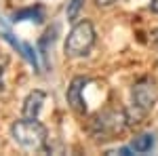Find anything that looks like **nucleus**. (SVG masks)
Returning a JSON list of instances; mask_svg holds the SVG:
<instances>
[{
  "label": "nucleus",
  "mask_w": 158,
  "mask_h": 156,
  "mask_svg": "<svg viewBox=\"0 0 158 156\" xmlns=\"http://www.w3.org/2000/svg\"><path fill=\"white\" fill-rule=\"evenodd\" d=\"M127 127H129V114L120 108L101 110L89 122V131L97 141H108L118 137Z\"/></svg>",
  "instance_id": "1"
},
{
  "label": "nucleus",
  "mask_w": 158,
  "mask_h": 156,
  "mask_svg": "<svg viewBox=\"0 0 158 156\" xmlns=\"http://www.w3.org/2000/svg\"><path fill=\"white\" fill-rule=\"evenodd\" d=\"M13 139L25 150H42L47 145V129L38 118H23L13 124Z\"/></svg>",
  "instance_id": "2"
},
{
  "label": "nucleus",
  "mask_w": 158,
  "mask_h": 156,
  "mask_svg": "<svg viewBox=\"0 0 158 156\" xmlns=\"http://www.w3.org/2000/svg\"><path fill=\"white\" fill-rule=\"evenodd\" d=\"M95 44V30L89 21H80L72 27L65 40V55L68 57H82Z\"/></svg>",
  "instance_id": "3"
},
{
  "label": "nucleus",
  "mask_w": 158,
  "mask_h": 156,
  "mask_svg": "<svg viewBox=\"0 0 158 156\" xmlns=\"http://www.w3.org/2000/svg\"><path fill=\"white\" fill-rule=\"evenodd\" d=\"M158 101V86L152 78H141L133 84V106L137 110V118L146 116Z\"/></svg>",
  "instance_id": "4"
},
{
  "label": "nucleus",
  "mask_w": 158,
  "mask_h": 156,
  "mask_svg": "<svg viewBox=\"0 0 158 156\" xmlns=\"http://www.w3.org/2000/svg\"><path fill=\"white\" fill-rule=\"evenodd\" d=\"M89 82L85 76H76L70 86H68V103H70V108L76 110L78 114H85V99H82V89H85V84Z\"/></svg>",
  "instance_id": "5"
},
{
  "label": "nucleus",
  "mask_w": 158,
  "mask_h": 156,
  "mask_svg": "<svg viewBox=\"0 0 158 156\" xmlns=\"http://www.w3.org/2000/svg\"><path fill=\"white\" fill-rule=\"evenodd\" d=\"M44 99H47V95H44L42 91H32L23 101V110H21V112H23V118H38Z\"/></svg>",
  "instance_id": "6"
},
{
  "label": "nucleus",
  "mask_w": 158,
  "mask_h": 156,
  "mask_svg": "<svg viewBox=\"0 0 158 156\" xmlns=\"http://www.w3.org/2000/svg\"><path fill=\"white\" fill-rule=\"evenodd\" d=\"M152 145H154V137L152 135H139V137H135L133 144H131V152L146 154V152L152 150Z\"/></svg>",
  "instance_id": "7"
},
{
  "label": "nucleus",
  "mask_w": 158,
  "mask_h": 156,
  "mask_svg": "<svg viewBox=\"0 0 158 156\" xmlns=\"http://www.w3.org/2000/svg\"><path fill=\"white\" fill-rule=\"evenodd\" d=\"M25 19H32V21H42V9L40 6H32V9H25V11H17L13 15V21H25Z\"/></svg>",
  "instance_id": "8"
},
{
  "label": "nucleus",
  "mask_w": 158,
  "mask_h": 156,
  "mask_svg": "<svg viewBox=\"0 0 158 156\" xmlns=\"http://www.w3.org/2000/svg\"><path fill=\"white\" fill-rule=\"evenodd\" d=\"M82 4H85V0H70V4H68V19L70 21H76L78 19Z\"/></svg>",
  "instance_id": "9"
},
{
  "label": "nucleus",
  "mask_w": 158,
  "mask_h": 156,
  "mask_svg": "<svg viewBox=\"0 0 158 156\" xmlns=\"http://www.w3.org/2000/svg\"><path fill=\"white\" fill-rule=\"evenodd\" d=\"M95 2H97L99 6H112V4H114L116 0H95Z\"/></svg>",
  "instance_id": "10"
},
{
  "label": "nucleus",
  "mask_w": 158,
  "mask_h": 156,
  "mask_svg": "<svg viewBox=\"0 0 158 156\" xmlns=\"http://www.w3.org/2000/svg\"><path fill=\"white\" fill-rule=\"evenodd\" d=\"M150 6H152V11H154V13H158V0H152Z\"/></svg>",
  "instance_id": "11"
},
{
  "label": "nucleus",
  "mask_w": 158,
  "mask_h": 156,
  "mask_svg": "<svg viewBox=\"0 0 158 156\" xmlns=\"http://www.w3.org/2000/svg\"><path fill=\"white\" fill-rule=\"evenodd\" d=\"M0 95H2V63H0Z\"/></svg>",
  "instance_id": "12"
}]
</instances>
